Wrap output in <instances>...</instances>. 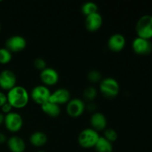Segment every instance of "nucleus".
Segmentation results:
<instances>
[{"label":"nucleus","mask_w":152,"mask_h":152,"mask_svg":"<svg viewBox=\"0 0 152 152\" xmlns=\"http://www.w3.org/2000/svg\"><path fill=\"white\" fill-rule=\"evenodd\" d=\"M96 152H112V142L105 139L104 137H99L97 142L94 146Z\"/></svg>","instance_id":"obj_19"},{"label":"nucleus","mask_w":152,"mask_h":152,"mask_svg":"<svg viewBox=\"0 0 152 152\" xmlns=\"http://www.w3.org/2000/svg\"><path fill=\"white\" fill-rule=\"evenodd\" d=\"M7 145L11 152H24L26 148L25 142L21 137L13 135L8 138Z\"/></svg>","instance_id":"obj_16"},{"label":"nucleus","mask_w":152,"mask_h":152,"mask_svg":"<svg viewBox=\"0 0 152 152\" xmlns=\"http://www.w3.org/2000/svg\"><path fill=\"white\" fill-rule=\"evenodd\" d=\"M99 90L106 97H115L120 91V85L116 79L113 77H105L102 79L99 83Z\"/></svg>","instance_id":"obj_3"},{"label":"nucleus","mask_w":152,"mask_h":152,"mask_svg":"<svg viewBox=\"0 0 152 152\" xmlns=\"http://www.w3.org/2000/svg\"><path fill=\"white\" fill-rule=\"evenodd\" d=\"M102 15L99 13H92L86 16L85 24H86V28L89 31H96L101 28L102 25Z\"/></svg>","instance_id":"obj_14"},{"label":"nucleus","mask_w":152,"mask_h":152,"mask_svg":"<svg viewBox=\"0 0 152 152\" xmlns=\"http://www.w3.org/2000/svg\"><path fill=\"white\" fill-rule=\"evenodd\" d=\"M99 137L97 131L92 128H87L82 130L79 134L78 142L83 148H93L97 142Z\"/></svg>","instance_id":"obj_2"},{"label":"nucleus","mask_w":152,"mask_h":152,"mask_svg":"<svg viewBox=\"0 0 152 152\" xmlns=\"http://www.w3.org/2000/svg\"><path fill=\"white\" fill-rule=\"evenodd\" d=\"M86 109V104L80 98H73L68 102L66 105V111L69 116L72 117H78L81 116Z\"/></svg>","instance_id":"obj_7"},{"label":"nucleus","mask_w":152,"mask_h":152,"mask_svg":"<svg viewBox=\"0 0 152 152\" xmlns=\"http://www.w3.org/2000/svg\"><path fill=\"white\" fill-rule=\"evenodd\" d=\"M104 137L111 142H114L118 138V134L113 129H105L104 130Z\"/></svg>","instance_id":"obj_23"},{"label":"nucleus","mask_w":152,"mask_h":152,"mask_svg":"<svg viewBox=\"0 0 152 152\" xmlns=\"http://www.w3.org/2000/svg\"><path fill=\"white\" fill-rule=\"evenodd\" d=\"M132 49L139 55H148L152 50V44L149 39L137 37L132 42Z\"/></svg>","instance_id":"obj_9"},{"label":"nucleus","mask_w":152,"mask_h":152,"mask_svg":"<svg viewBox=\"0 0 152 152\" xmlns=\"http://www.w3.org/2000/svg\"><path fill=\"white\" fill-rule=\"evenodd\" d=\"M7 102L15 108H22L29 102L30 94L22 86H16L7 91Z\"/></svg>","instance_id":"obj_1"},{"label":"nucleus","mask_w":152,"mask_h":152,"mask_svg":"<svg viewBox=\"0 0 152 152\" xmlns=\"http://www.w3.org/2000/svg\"><path fill=\"white\" fill-rule=\"evenodd\" d=\"M7 139L6 137V135L2 132H0V144H2L4 142H7Z\"/></svg>","instance_id":"obj_28"},{"label":"nucleus","mask_w":152,"mask_h":152,"mask_svg":"<svg viewBox=\"0 0 152 152\" xmlns=\"http://www.w3.org/2000/svg\"><path fill=\"white\" fill-rule=\"evenodd\" d=\"M1 25H0V31H1Z\"/></svg>","instance_id":"obj_32"},{"label":"nucleus","mask_w":152,"mask_h":152,"mask_svg":"<svg viewBox=\"0 0 152 152\" xmlns=\"http://www.w3.org/2000/svg\"><path fill=\"white\" fill-rule=\"evenodd\" d=\"M82 13L86 16L98 12V6L95 2L92 1H88L83 4L81 7Z\"/></svg>","instance_id":"obj_20"},{"label":"nucleus","mask_w":152,"mask_h":152,"mask_svg":"<svg viewBox=\"0 0 152 152\" xmlns=\"http://www.w3.org/2000/svg\"><path fill=\"white\" fill-rule=\"evenodd\" d=\"M83 95L87 100L92 101L96 98V95H97V91L93 86H88L85 89Z\"/></svg>","instance_id":"obj_22"},{"label":"nucleus","mask_w":152,"mask_h":152,"mask_svg":"<svg viewBox=\"0 0 152 152\" xmlns=\"http://www.w3.org/2000/svg\"><path fill=\"white\" fill-rule=\"evenodd\" d=\"M4 124L10 132H17L23 126V118L19 113L11 111L4 115Z\"/></svg>","instance_id":"obj_5"},{"label":"nucleus","mask_w":152,"mask_h":152,"mask_svg":"<svg viewBox=\"0 0 152 152\" xmlns=\"http://www.w3.org/2000/svg\"><path fill=\"white\" fill-rule=\"evenodd\" d=\"M27 41L22 36L13 35L9 37L5 42V48L10 52H19L25 48Z\"/></svg>","instance_id":"obj_10"},{"label":"nucleus","mask_w":152,"mask_h":152,"mask_svg":"<svg viewBox=\"0 0 152 152\" xmlns=\"http://www.w3.org/2000/svg\"><path fill=\"white\" fill-rule=\"evenodd\" d=\"M126 40L122 34L116 33L112 34L108 40V47L111 50L118 52L123 50L126 45Z\"/></svg>","instance_id":"obj_13"},{"label":"nucleus","mask_w":152,"mask_h":152,"mask_svg":"<svg viewBox=\"0 0 152 152\" xmlns=\"http://www.w3.org/2000/svg\"><path fill=\"white\" fill-rule=\"evenodd\" d=\"M91 128L96 131L105 130L107 126L106 117L102 113L96 111L93 113L90 120Z\"/></svg>","instance_id":"obj_15"},{"label":"nucleus","mask_w":152,"mask_h":152,"mask_svg":"<svg viewBox=\"0 0 152 152\" xmlns=\"http://www.w3.org/2000/svg\"><path fill=\"white\" fill-rule=\"evenodd\" d=\"M48 141V136L45 133L40 131L34 132L30 136V142L33 145L40 147L44 145Z\"/></svg>","instance_id":"obj_18"},{"label":"nucleus","mask_w":152,"mask_h":152,"mask_svg":"<svg viewBox=\"0 0 152 152\" xmlns=\"http://www.w3.org/2000/svg\"><path fill=\"white\" fill-rule=\"evenodd\" d=\"M12 108H13V107H12V105H10L8 102H5V103H4V105L1 107L2 114H8V113L11 112Z\"/></svg>","instance_id":"obj_26"},{"label":"nucleus","mask_w":152,"mask_h":152,"mask_svg":"<svg viewBox=\"0 0 152 152\" xmlns=\"http://www.w3.org/2000/svg\"><path fill=\"white\" fill-rule=\"evenodd\" d=\"M50 94L51 92L47 86L45 85H38L33 88L30 96L36 103L42 105L45 102L49 101Z\"/></svg>","instance_id":"obj_6"},{"label":"nucleus","mask_w":152,"mask_h":152,"mask_svg":"<svg viewBox=\"0 0 152 152\" xmlns=\"http://www.w3.org/2000/svg\"><path fill=\"white\" fill-rule=\"evenodd\" d=\"M7 102V94H4L2 91H0V107L2 106V105Z\"/></svg>","instance_id":"obj_27"},{"label":"nucleus","mask_w":152,"mask_h":152,"mask_svg":"<svg viewBox=\"0 0 152 152\" xmlns=\"http://www.w3.org/2000/svg\"><path fill=\"white\" fill-rule=\"evenodd\" d=\"M4 114L2 113H0V126H1L2 123H4Z\"/></svg>","instance_id":"obj_30"},{"label":"nucleus","mask_w":152,"mask_h":152,"mask_svg":"<svg viewBox=\"0 0 152 152\" xmlns=\"http://www.w3.org/2000/svg\"><path fill=\"white\" fill-rule=\"evenodd\" d=\"M16 76L13 71L9 69H4L0 72V88L8 91L16 86Z\"/></svg>","instance_id":"obj_8"},{"label":"nucleus","mask_w":152,"mask_h":152,"mask_svg":"<svg viewBox=\"0 0 152 152\" xmlns=\"http://www.w3.org/2000/svg\"><path fill=\"white\" fill-rule=\"evenodd\" d=\"M136 33L137 37L150 39L152 38V16H142L136 24Z\"/></svg>","instance_id":"obj_4"},{"label":"nucleus","mask_w":152,"mask_h":152,"mask_svg":"<svg viewBox=\"0 0 152 152\" xmlns=\"http://www.w3.org/2000/svg\"><path fill=\"white\" fill-rule=\"evenodd\" d=\"M59 76L56 69L46 67L40 72V79L45 86H53L59 81Z\"/></svg>","instance_id":"obj_11"},{"label":"nucleus","mask_w":152,"mask_h":152,"mask_svg":"<svg viewBox=\"0 0 152 152\" xmlns=\"http://www.w3.org/2000/svg\"><path fill=\"white\" fill-rule=\"evenodd\" d=\"M70 99H71V92L69 91V90L65 88H59L52 92L49 101L59 105L62 104L68 103Z\"/></svg>","instance_id":"obj_12"},{"label":"nucleus","mask_w":152,"mask_h":152,"mask_svg":"<svg viewBox=\"0 0 152 152\" xmlns=\"http://www.w3.org/2000/svg\"><path fill=\"white\" fill-rule=\"evenodd\" d=\"M95 105L94 104H93V103H89L88 105V106H87V108H88V110H89V111H93L95 109Z\"/></svg>","instance_id":"obj_29"},{"label":"nucleus","mask_w":152,"mask_h":152,"mask_svg":"<svg viewBox=\"0 0 152 152\" xmlns=\"http://www.w3.org/2000/svg\"><path fill=\"white\" fill-rule=\"evenodd\" d=\"M34 65L36 68H37L39 70H41V71H42L43 69H45L47 67V65H46L47 63H46L45 60L41 57L36 58L34 61Z\"/></svg>","instance_id":"obj_25"},{"label":"nucleus","mask_w":152,"mask_h":152,"mask_svg":"<svg viewBox=\"0 0 152 152\" xmlns=\"http://www.w3.org/2000/svg\"><path fill=\"white\" fill-rule=\"evenodd\" d=\"M37 152H45L44 151H38Z\"/></svg>","instance_id":"obj_31"},{"label":"nucleus","mask_w":152,"mask_h":152,"mask_svg":"<svg viewBox=\"0 0 152 152\" xmlns=\"http://www.w3.org/2000/svg\"><path fill=\"white\" fill-rule=\"evenodd\" d=\"M88 79L90 82L91 83H97V82L101 81V77H102V75H101L100 72L97 70H91V71H89L88 73Z\"/></svg>","instance_id":"obj_24"},{"label":"nucleus","mask_w":152,"mask_h":152,"mask_svg":"<svg viewBox=\"0 0 152 152\" xmlns=\"http://www.w3.org/2000/svg\"><path fill=\"white\" fill-rule=\"evenodd\" d=\"M41 108L45 114L52 117H58L61 113L60 106L50 101H48L41 105Z\"/></svg>","instance_id":"obj_17"},{"label":"nucleus","mask_w":152,"mask_h":152,"mask_svg":"<svg viewBox=\"0 0 152 152\" xmlns=\"http://www.w3.org/2000/svg\"><path fill=\"white\" fill-rule=\"evenodd\" d=\"M12 59V53L6 48H0V63L7 64Z\"/></svg>","instance_id":"obj_21"}]
</instances>
